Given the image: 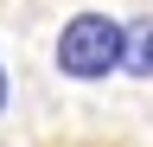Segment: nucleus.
<instances>
[{"mask_svg":"<svg viewBox=\"0 0 153 147\" xmlns=\"http://www.w3.org/2000/svg\"><path fill=\"white\" fill-rule=\"evenodd\" d=\"M128 64V26L108 19V13H76V19H64V32H57V70L76 83H96L108 77V70Z\"/></svg>","mask_w":153,"mask_h":147,"instance_id":"nucleus-1","label":"nucleus"},{"mask_svg":"<svg viewBox=\"0 0 153 147\" xmlns=\"http://www.w3.org/2000/svg\"><path fill=\"white\" fill-rule=\"evenodd\" d=\"M128 64L140 70V77H153V26H140V32H128Z\"/></svg>","mask_w":153,"mask_h":147,"instance_id":"nucleus-2","label":"nucleus"},{"mask_svg":"<svg viewBox=\"0 0 153 147\" xmlns=\"http://www.w3.org/2000/svg\"><path fill=\"white\" fill-rule=\"evenodd\" d=\"M7 96H13V77H7V64H0V109H7Z\"/></svg>","mask_w":153,"mask_h":147,"instance_id":"nucleus-3","label":"nucleus"},{"mask_svg":"<svg viewBox=\"0 0 153 147\" xmlns=\"http://www.w3.org/2000/svg\"><path fill=\"white\" fill-rule=\"evenodd\" d=\"M57 147H121V141H57Z\"/></svg>","mask_w":153,"mask_h":147,"instance_id":"nucleus-4","label":"nucleus"}]
</instances>
